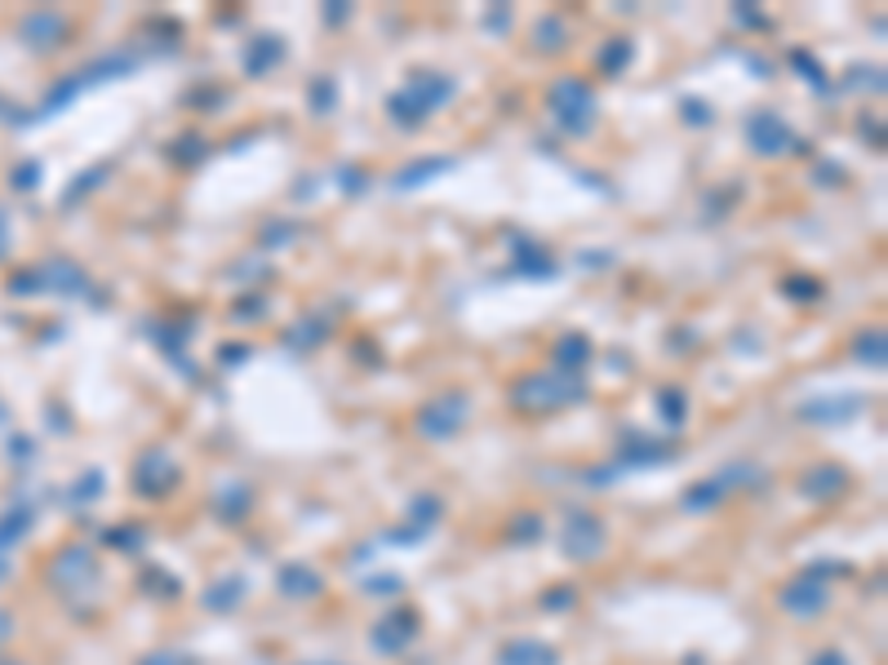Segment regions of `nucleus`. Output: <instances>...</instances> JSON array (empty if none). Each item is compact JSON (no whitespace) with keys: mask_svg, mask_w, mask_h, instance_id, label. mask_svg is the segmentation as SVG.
Here are the masks:
<instances>
[{"mask_svg":"<svg viewBox=\"0 0 888 665\" xmlns=\"http://www.w3.org/2000/svg\"><path fill=\"white\" fill-rule=\"evenodd\" d=\"M453 98V80L449 75H436V71H418L414 80L400 94H391V103H387V112H391V120L395 125H410V129H418L440 103H449Z\"/></svg>","mask_w":888,"mask_h":665,"instance_id":"obj_1","label":"nucleus"},{"mask_svg":"<svg viewBox=\"0 0 888 665\" xmlns=\"http://www.w3.org/2000/svg\"><path fill=\"white\" fill-rule=\"evenodd\" d=\"M578 399H587V390L569 373H555V377L551 373H529V377H520L511 386V404L520 412H546V408H564V404H578Z\"/></svg>","mask_w":888,"mask_h":665,"instance_id":"obj_2","label":"nucleus"},{"mask_svg":"<svg viewBox=\"0 0 888 665\" xmlns=\"http://www.w3.org/2000/svg\"><path fill=\"white\" fill-rule=\"evenodd\" d=\"M546 103H551L555 120L569 133H591V125H596V94L587 90V80H578V75L555 80Z\"/></svg>","mask_w":888,"mask_h":665,"instance_id":"obj_3","label":"nucleus"},{"mask_svg":"<svg viewBox=\"0 0 888 665\" xmlns=\"http://www.w3.org/2000/svg\"><path fill=\"white\" fill-rule=\"evenodd\" d=\"M138 67V58L134 54H103L94 67H80V71H71V80H62V85L45 98V112L41 116H49V112H58V107H67L71 98H80L90 85H103V80H116V75H129Z\"/></svg>","mask_w":888,"mask_h":665,"instance_id":"obj_4","label":"nucleus"},{"mask_svg":"<svg viewBox=\"0 0 888 665\" xmlns=\"http://www.w3.org/2000/svg\"><path fill=\"white\" fill-rule=\"evenodd\" d=\"M466 412H471V399H466L462 390H449V395H436L431 404H423V412H418L414 427H418L423 440H449V435L462 431Z\"/></svg>","mask_w":888,"mask_h":665,"instance_id":"obj_5","label":"nucleus"},{"mask_svg":"<svg viewBox=\"0 0 888 665\" xmlns=\"http://www.w3.org/2000/svg\"><path fill=\"white\" fill-rule=\"evenodd\" d=\"M747 138H751V147L760 151V155H782V151H809V142H795V133H791V125L777 116V112H756L751 120H747Z\"/></svg>","mask_w":888,"mask_h":665,"instance_id":"obj_6","label":"nucleus"},{"mask_svg":"<svg viewBox=\"0 0 888 665\" xmlns=\"http://www.w3.org/2000/svg\"><path fill=\"white\" fill-rule=\"evenodd\" d=\"M560 546H564V555H569V559L591 563V559L604 555V524H600L596 515H587V511H574L569 524H564Z\"/></svg>","mask_w":888,"mask_h":665,"instance_id":"obj_7","label":"nucleus"},{"mask_svg":"<svg viewBox=\"0 0 888 665\" xmlns=\"http://www.w3.org/2000/svg\"><path fill=\"white\" fill-rule=\"evenodd\" d=\"M414 634H418V612H414V608H391V612L378 617V626H373L369 639L378 643L382 656H395V652H405V648H410Z\"/></svg>","mask_w":888,"mask_h":665,"instance_id":"obj_8","label":"nucleus"},{"mask_svg":"<svg viewBox=\"0 0 888 665\" xmlns=\"http://www.w3.org/2000/svg\"><path fill=\"white\" fill-rule=\"evenodd\" d=\"M178 479H183V470H178L174 457H165V453H147V457L134 466V488H138L142 497H165V492L178 488Z\"/></svg>","mask_w":888,"mask_h":665,"instance_id":"obj_9","label":"nucleus"},{"mask_svg":"<svg viewBox=\"0 0 888 665\" xmlns=\"http://www.w3.org/2000/svg\"><path fill=\"white\" fill-rule=\"evenodd\" d=\"M844 488H849V475L840 466H831V462H818V466H809L799 475V492L809 497V502H835Z\"/></svg>","mask_w":888,"mask_h":665,"instance_id":"obj_10","label":"nucleus"},{"mask_svg":"<svg viewBox=\"0 0 888 665\" xmlns=\"http://www.w3.org/2000/svg\"><path fill=\"white\" fill-rule=\"evenodd\" d=\"M782 608H786V612H804V617H818V612L827 608V586H822L818 576L799 572L791 586L782 591Z\"/></svg>","mask_w":888,"mask_h":665,"instance_id":"obj_11","label":"nucleus"},{"mask_svg":"<svg viewBox=\"0 0 888 665\" xmlns=\"http://www.w3.org/2000/svg\"><path fill=\"white\" fill-rule=\"evenodd\" d=\"M622 457H618V470L622 466H662L676 457V444H658V440H644L639 431H626L622 435Z\"/></svg>","mask_w":888,"mask_h":665,"instance_id":"obj_12","label":"nucleus"},{"mask_svg":"<svg viewBox=\"0 0 888 665\" xmlns=\"http://www.w3.org/2000/svg\"><path fill=\"white\" fill-rule=\"evenodd\" d=\"M498 665H560V652L542 639H511L498 652Z\"/></svg>","mask_w":888,"mask_h":665,"instance_id":"obj_13","label":"nucleus"},{"mask_svg":"<svg viewBox=\"0 0 888 665\" xmlns=\"http://www.w3.org/2000/svg\"><path fill=\"white\" fill-rule=\"evenodd\" d=\"M862 412V399L849 395V399H809L799 408V418L804 422H853Z\"/></svg>","mask_w":888,"mask_h":665,"instance_id":"obj_14","label":"nucleus"},{"mask_svg":"<svg viewBox=\"0 0 888 665\" xmlns=\"http://www.w3.org/2000/svg\"><path fill=\"white\" fill-rule=\"evenodd\" d=\"M280 591H285L289 599H315L320 591H325V581H320V572H315V568L289 563V568H280Z\"/></svg>","mask_w":888,"mask_h":665,"instance_id":"obj_15","label":"nucleus"},{"mask_svg":"<svg viewBox=\"0 0 888 665\" xmlns=\"http://www.w3.org/2000/svg\"><path fill=\"white\" fill-rule=\"evenodd\" d=\"M285 62V40L280 36H258V40H250V49H245V71L250 75H267L272 67H280Z\"/></svg>","mask_w":888,"mask_h":665,"instance_id":"obj_16","label":"nucleus"},{"mask_svg":"<svg viewBox=\"0 0 888 665\" xmlns=\"http://www.w3.org/2000/svg\"><path fill=\"white\" fill-rule=\"evenodd\" d=\"M94 576V559H90V550H80V546H71V550H62L58 555V563H54V581L67 591L71 581H90Z\"/></svg>","mask_w":888,"mask_h":665,"instance_id":"obj_17","label":"nucleus"},{"mask_svg":"<svg viewBox=\"0 0 888 665\" xmlns=\"http://www.w3.org/2000/svg\"><path fill=\"white\" fill-rule=\"evenodd\" d=\"M41 280H45L49 289H58V293H80V289H85V271H80L76 262H67V258L45 262V267H41Z\"/></svg>","mask_w":888,"mask_h":665,"instance_id":"obj_18","label":"nucleus"},{"mask_svg":"<svg viewBox=\"0 0 888 665\" xmlns=\"http://www.w3.org/2000/svg\"><path fill=\"white\" fill-rule=\"evenodd\" d=\"M587 360H591V342L583 338V332H569V338L555 342V369L560 373H578Z\"/></svg>","mask_w":888,"mask_h":665,"instance_id":"obj_19","label":"nucleus"},{"mask_svg":"<svg viewBox=\"0 0 888 665\" xmlns=\"http://www.w3.org/2000/svg\"><path fill=\"white\" fill-rule=\"evenodd\" d=\"M445 170H453V160H445V155H431V160L405 164V170L395 174V187H400V191H410V187H423L427 178H436V174H445Z\"/></svg>","mask_w":888,"mask_h":665,"instance_id":"obj_20","label":"nucleus"},{"mask_svg":"<svg viewBox=\"0 0 888 665\" xmlns=\"http://www.w3.org/2000/svg\"><path fill=\"white\" fill-rule=\"evenodd\" d=\"M240 599H245V576H235V581L222 576L214 591H205V608H209V612H231Z\"/></svg>","mask_w":888,"mask_h":665,"instance_id":"obj_21","label":"nucleus"},{"mask_svg":"<svg viewBox=\"0 0 888 665\" xmlns=\"http://www.w3.org/2000/svg\"><path fill=\"white\" fill-rule=\"evenodd\" d=\"M853 351H857L862 364H884V328H866L853 342Z\"/></svg>","mask_w":888,"mask_h":665,"instance_id":"obj_22","label":"nucleus"},{"mask_svg":"<svg viewBox=\"0 0 888 665\" xmlns=\"http://www.w3.org/2000/svg\"><path fill=\"white\" fill-rule=\"evenodd\" d=\"M631 62V40H609L600 49V71L604 75H622V67Z\"/></svg>","mask_w":888,"mask_h":665,"instance_id":"obj_23","label":"nucleus"},{"mask_svg":"<svg viewBox=\"0 0 888 665\" xmlns=\"http://www.w3.org/2000/svg\"><path fill=\"white\" fill-rule=\"evenodd\" d=\"M516 271H524V276H555V262H551V254H542V248H524V254H516Z\"/></svg>","mask_w":888,"mask_h":665,"instance_id":"obj_24","label":"nucleus"},{"mask_svg":"<svg viewBox=\"0 0 888 665\" xmlns=\"http://www.w3.org/2000/svg\"><path fill=\"white\" fill-rule=\"evenodd\" d=\"M311 103H315V116H330V112H334L338 90H334V80H330V75H320L315 85H311Z\"/></svg>","mask_w":888,"mask_h":665,"instance_id":"obj_25","label":"nucleus"},{"mask_svg":"<svg viewBox=\"0 0 888 665\" xmlns=\"http://www.w3.org/2000/svg\"><path fill=\"white\" fill-rule=\"evenodd\" d=\"M138 665H196V656H187V652H174V648H165V652H151V656H142Z\"/></svg>","mask_w":888,"mask_h":665,"instance_id":"obj_26","label":"nucleus"},{"mask_svg":"<svg viewBox=\"0 0 888 665\" xmlns=\"http://www.w3.org/2000/svg\"><path fill=\"white\" fill-rule=\"evenodd\" d=\"M658 404H662V412H667V422L680 427V418H684V395H680V390H662Z\"/></svg>","mask_w":888,"mask_h":665,"instance_id":"obj_27","label":"nucleus"},{"mask_svg":"<svg viewBox=\"0 0 888 665\" xmlns=\"http://www.w3.org/2000/svg\"><path fill=\"white\" fill-rule=\"evenodd\" d=\"M574 599H578V595H574L569 586H560V591H551L542 604H546V612H564V604H574Z\"/></svg>","mask_w":888,"mask_h":665,"instance_id":"obj_28","label":"nucleus"},{"mask_svg":"<svg viewBox=\"0 0 888 665\" xmlns=\"http://www.w3.org/2000/svg\"><path fill=\"white\" fill-rule=\"evenodd\" d=\"M414 515H418L423 524H431V520L440 515V502H436V497H418V506H414Z\"/></svg>","mask_w":888,"mask_h":665,"instance_id":"obj_29","label":"nucleus"},{"mask_svg":"<svg viewBox=\"0 0 888 665\" xmlns=\"http://www.w3.org/2000/svg\"><path fill=\"white\" fill-rule=\"evenodd\" d=\"M112 546H125V550H138V546H142V537H138V528H116V533H112Z\"/></svg>","mask_w":888,"mask_h":665,"instance_id":"obj_30","label":"nucleus"},{"mask_svg":"<svg viewBox=\"0 0 888 665\" xmlns=\"http://www.w3.org/2000/svg\"><path fill=\"white\" fill-rule=\"evenodd\" d=\"M786 293H791V298H818V284H814V280H791Z\"/></svg>","mask_w":888,"mask_h":665,"instance_id":"obj_31","label":"nucleus"},{"mask_svg":"<svg viewBox=\"0 0 888 665\" xmlns=\"http://www.w3.org/2000/svg\"><path fill=\"white\" fill-rule=\"evenodd\" d=\"M809 665H849V656H844V652H835V648H827V652H818Z\"/></svg>","mask_w":888,"mask_h":665,"instance_id":"obj_32","label":"nucleus"}]
</instances>
